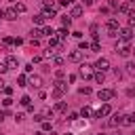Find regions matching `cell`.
Masks as SVG:
<instances>
[{
	"mask_svg": "<svg viewBox=\"0 0 135 135\" xmlns=\"http://www.w3.org/2000/svg\"><path fill=\"white\" fill-rule=\"evenodd\" d=\"M114 51H116L120 57H129V55H131V46H129V42H124V40H118L116 46H114Z\"/></svg>",
	"mask_w": 135,
	"mask_h": 135,
	"instance_id": "obj_1",
	"label": "cell"
},
{
	"mask_svg": "<svg viewBox=\"0 0 135 135\" xmlns=\"http://www.w3.org/2000/svg\"><path fill=\"white\" fill-rule=\"evenodd\" d=\"M105 30H108V36H112V38H116L118 36V19H108V23H105Z\"/></svg>",
	"mask_w": 135,
	"mask_h": 135,
	"instance_id": "obj_2",
	"label": "cell"
},
{
	"mask_svg": "<svg viewBox=\"0 0 135 135\" xmlns=\"http://www.w3.org/2000/svg\"><path fill=\"white\" fill-rule=\"evenodd\" d=\"M114 95H116V91H114V89H101V91L97 93L99 101H110V99H112Z\"/></svg>",
	"mask_w": 135,
	"mask_h": 135,
	"instance_id": "obj_3",
	"label": "cell"
},
{
	"mask_svg": "<svg viewBox=\"0 0 135 135\" xmlns=\"http://www.w3.org/2000/svg\"><path fill=\"white\" fill-rule=\"evenodd\" d=\"M78 74H80L82 78H93V65H89V63H80Z\"/></svg>",
	"mask_w": 135,
	"mask_h": 135,
	"instance_id": "obj_4",
	"label": "cell"
},
{
	"mask_svg": "<svg viewBox=\"0 0 135 135\" xmlns=\"http://www.w3.org/2000/svg\"><path fill=\"white\" fill-rule=\"evenodd\" d=\"M65 89H68V84H65V82H61V80H57V82H55V86H53V97H61V95L65 93Z\"/></svg>",
	"mask_w": 135,
	"mask_h": 135,
	"instance_id": "obj_5",
	"label": "cell"
},
{
	"mask_svg": "<svg viewBox=\"0 0 135 135\" xmlns=\"http://www.w3.org/2000/svg\"><path fill=\"white\" fill-rule=\"evenodd\" d=\"M110 114H112V108H110V103L105 101V103L95 112V118H103V116H110Z\"/></svg>",
	"mask_w": 135,
	"mask_h": 135,
	"instance_id": "obj_6",
	"label": "cell"
},
{
	"mask_svg": "<svg viewBox=\"0 0 135 135\" xmlns=\"http://www.w3.org/2000/svg\"><path fill=\"white\" fill-rule=\"evenodd\" d=\"M118 38L124 40V42H129V40L133 38V30H131V27H122V30H118Z\"/></svg>",
	"mask_w": 135,
	"mask_h": 135,
	"instance_id": "obj_7",
	"label": "cell"
},
{
	"mask_svg": "<svg viewBox=\"0 0 135 135\" xmlns=\"http://www.w3.org/2000/svg\"><path fill=\"white\" fill-rule=\"evenodd\" d=\"M95 70H99V72H105L108 68H110V61L105 59V57H99L97 61H95V65H93Z\"/></svg>",
	"mask_w": 135,
	"mask_h": 135,
	"instance_id": "obj_8",
	"label": "cell"
},
{
	"mask_svg": "<svg viewBox=\"0 0 135 135\" xmlns=\"http://www.w3.org/2000/svg\"><path fill=\"white\" fill-rule=\"evenodd\" d=\"M55 15H57V6H55V4H53V6H49V8H44V11H42V17H44V21H46V19H53V17H55Z\"/></svg>",
	"mask_w": 135,
	"mask_h": 135,
	"instance_id": "obj_9",
	"label": "cell"
},
{
	"mask_svg": "<svg viewBox=\"0 0 135 135\" xmlns=\"http://www.w3.org/2000/svg\"><path fill=\"white\" fill-rule=\"evenodd\" d=\"M68 59L74 61V63H80V61H82V51H80V49H78V51H70Z\"/></svg>",
	"mask_w": 135,
	"mask_h": 135,
	"instance_id": "obj_10",
	"label": "cell"
},
{
	"mask_svg": "<svg viewBox=\"0 0 135 135\" xmlns=\"http://www.w3.org/2000/svg\"><path fill=\"white\" fill-rule=\"evenodd\" d=\"M108 124H110V127H120V124H122V114H114V116L108 120Z\"/></svg>",
	"mask_w": 135,
	"mask_h": 135,
	"instance_id": "obj_11",
	"label": "cell"
},
{
	"mask_svg": "<svg viewBox=\"0 0 135 135\" xmlns=\"http://www.w3.org/2000/svg\"><path fill=\"white\" fill-rule=\"evenodd\" d=\"M6 68H8V70H17V68H19V59L11 55V57L6 59Z\"/></svg>",
	"mask_w": 135,
	"mask_h": 135,
	"instance_id": "obj_12",
	"label": "cell"
},
{
	"mask_svg": "<svg viewBox=\"0 0 135 135\" xmlns=\"http://www.w3.org/2000/svg\"><path fill=\"white\" fill-rule=\"evenodd\" d=\"M4 19L15 21V19H17V11H15V8H4Z\"/></svg>",
	"mask_w": 135,
	"mask_h": 135,
	"instance_id": "obj_13",
	"label": "cell"
},
{
	"mask_svg": "<svg viewBox=\"0 0 135 135\" xmlns=\"http://www.w3.org/2000/svg\"><path fill=\"white\" fill-rule=\"evenodd\" d=\"M80 15H82V6L80 4H74L72 11H70V17H80Z\"/></svg>",
	"mask_w": 135,
	"mask_h": 135,
	"instance_id": "obj_14",
	"label": "cell"
},
{
	"mask_svg": "<svg viewBox=\"0 0 135 135\" xmlns=\"http://www.w3.org/2000/svg\"><path fill=\"white\" fill-rule=\"evenodd\" d=\"M93 80H95V82H97V84H101V82H103V80H105V74H103V72H99V70H97V72H95V74H93Z\"/></svg>",
	"mask_w": 135,
	"mask_h": 135,
	"instance_id": "obj_15",
	"label": "cell"
},
{
	"mask_svg": "<svg viewBox=\"0 0 135 135\" xmlns=\"http://www.w3.org/2000/svg\"><path fill=\"white\" fill-rule=\"evenodd\" d=\"M80 116H82V118H89V116H95V112H93L89 105H84V108L80 110Z\"/></svg>",
	"mask_w": 135,
	"mask_h": 135,
	"instance_id": "obj_16",
	"label": "cell"
},
{
	"mask_svg": "<svg viewBox=\"0 0 135 135\" xmlns=\"http://www.w3.org/2000/svg\"><path fill=\"white\" fill-rule=\"evenodd\" d=\"M122 124H135V112L129 116H122Z\"/></svg>",
	"mask_w": 135,
	"mask_h": 135,
	"instance_id": "obj_17",
	"label": "cell"
},
{
	"mask_svg": "<svg viewBox=\"0 0 135 135\" xmlns=\"http://www.w3.org/2000/svg\"><path fill=\"white\" fill-rule=\"evenodd\" d=\"M30 82H32V84H34V86H42V78H40V76H38V74H34V76H32V78H30Z\"/></svg>",
	"mask_w": 135,
	"mask_h": 135,
	"instance_id": "obj_18",
	"label": "cell"
},
{
	"mask_svg": "<svg viewBox=\"0 0 135 135\" xmlns=\"http://www.w3.org/2000/svg\"><path fill=\"white\" fill-rule=\"evenodd\" d=\"M53 110H55V112H65V110H68V105H65V101H57Z\"/></svg>",
	"mask_w": 135,
	"mask_h": 135,
	"instance_id": "obj_19",
	"label": "cell"
},
{
	"mask_svg": "<svg viewBox=\"0 0 135 135\" xmlns=\"http://www.w3.org/2000/svg\"><path fill=\"white\" fill-rule=\"evenodd\" d=\"M55 34H57V38H59V40H65V38H68V27H61V30H59V32H55Z\"/></svg>",
	"mask_w": 135,
	"mask_h": 135,
	"instance_id": "obj_20",
	"label": "cell"
},
{
	"mask_svg": "<svg viewBox=\"0 0 135 135\" xmlns=\"http://www.w3.org/2000/svg\"><path fill=\"white\" fill-rule=\"evenodd\" d=\"M61 23H63V27H70V25H72V17H70V15H63V17H61Z\"/></svg>",
	"mask_w": 135,
	"mask_h": 135,
	"instance_id": "obj_21",
	"label": "cell"
},
{
	"mask_svg": "<svg viewBox=\"0 0 135 135\" xmlns=\"http://www.w3.org/2000/svg\"><path fill=\"white\" fill-rule=\"evenodd\" d=\"M30 34H32V40H34V38H36V40H38V38H40V36H42V30H38V27H34V30H32V32H30Z\"/></svg>",
	"mask_w": 135,
	"mask_h": 135,
	"instance_id": "obj_22",
	"label": "cell"
},
{
	"mask_svg": "<svg viewBox=\"0 0 135 135\" xmlns=\"http://www.w3.org/2000/svg\"><path fill=\"white\" fill-rule=\"evenodd\" d=\"M124 68H127V72H129V74H133V76H135V61H129Z\"/></svg>",
	"mask_w": 135,
	"mask_h": 135,
	"instance_id": "obj_23",
	"label": "cell"
},
{
	"mask_svg": "<svg viewBox=\"0 0 135 135\" xmlns=\"http://www.w3.org/2000/svg\"><path fill=\"white\" fill-rule=\"evenodd\" d=\"M13 8H15L17 13H25V4H23V2H17V4L13 6Z\"/></svg>",
	"mask_w": 135,
	"mask_h": 135,
	"instance_id": "obj_24",
	"label": "cell"
},
{
	"mask_svg": "<svg viewBox=\"0 0 135 135\" xmlns=\"http://www.w3.org/2000/svg\"><path fill=\"white\" fill-rule=\"evenodd\" d=\"M25 82H27V78H25V74H21V76H17V84H19V86H25Z\"/></svg>",
	"mask_w": 135,
	"mask_h": 135,
	"instance_id": "obj_25",
	"label": "cell"
},
{
	"mask_svg": "<svg viewBox=\"0 0 135 135\" xmlns=\"http://www.w3.org/2000/svg\"><path fill=\"white\" fill-rule=\"evenodd\" d=\"M34 23H36V25H42V23H44V17H42V13L34 17Z\"/></svg>",
	"mask_w": 135,
	"mask_h": 135,
	"instance_id": "obj_26",
	"label": "cell"
},
{
	"mask_svg": "<svg viewBox=\"0 0 135 135\" xmlns=\"http://www.w3.org/2000/svg\"><path fill=\"white\" fill-rule=\"evenodd\" d=\"M42 36H49V38H51V36H55L53 27H44V30H42Z\"/></svg>",
	"mask_w": 135,
	"mask_h": 135,
	"instance_id": "obj_27",
	"label": "cell"
},
{
	"mask_svg": "<svg viewBox=\"0 0 135 135\" xmlns=\"http://www.w3.org/2000/svg\"><path fill=\"white\" fill-rule=\"evenodd\" d=\"M42 57H55V49H53V46H49V49L44 51V55H42Z\"/></svg>",
	"mask_w": 135,
	"mask_h": 135,
	"instance_id": "obj_28",
	"label": "cell"
},
{
	"mask_svg": "<svg viewBox=\"0 0 135 135\" xmlns=\"http://www.w3.org/2000/svg\"><path fill=\"white\" fill-rule=\"evenodd\" d=\"M40 114H42V116L46 118V116H53V114H55V110H51V108H44V110H42Z\"/></svg>",
	"mask_w": 135,
	"mask_h": 135,
	"instance_id": "obj_29",
	"label": "cell"
},
{
	"mask_svg": "<svg viewBox=\"0 0 135 135\" xmlns=\"http://www.w3.org/2000/svg\"><path fill=\"white\" fill-rule=\"evenodd\" d=\"M129 8H131V2H124V4L120 6V13H129Z\"/></svg>",
	"mask_w": 135,
	"mask_h": 135,
	"instance_id": "obj_30",
	"label": "cell"
},
{
	"mask_svg": "<svg viewBox=\"0 0 135 135\" xmlns=\"http://www.w3.org/2000/svg\"><path fill=\"white\" fill-rule=\"evenodd\" d=\"M89 46H91V44H89V42H84V40L78 44V49H80V51H89Z\"/></svg>",
	"mask_w": 135,
	"mask_h": 135,
	"instance_id": "obj_31",
	"label": "cell"
},
{
	"mask_svg": "<svg viewBox=\"0 0 135 135\" xmlns=\"http://www.w3.org/2000/svg\"><path fill=\"white\" fill-rule=\"evenodd\" d=\"M21 103H23V105H25V108H27V105H30V103H32V99H30V97H27V95H23V97H21Z\"/></svg>",
	"mask_w": 135,
	"mask_h": 135,
	"instance_id": "obj_32",
	"label": "cell"
},
{
	"mask_svg": "<svg viewBox=\"0 0 135 135\" xmlns=\"http://www.w3.org/2000/svg\"><path fill=\"white\" fill-rule=\"evenodd\" d=\"M89 49H91V51H93V53H95V51H99V49H101V46H99V42H97V40H95V42H93V44H91V46H89Z\"/></svg>",
	"mask_w": 135,
	"mask_h": 135,
	"instance_id": "obj_33",
	"label": "cell"
},
{
	"mask_svg": "<svg viewBox=\"0 0 135 135\" xmlns=\"http://www.w3.org/2000/svg\"><path fill=\"white\" fill-rule=\"evenodd\" d=\"M53 63L55 65H63V57H53Z\"/></svg>",
	"mask_w": 135,
	"mask_h": 135,
	"instance_id": "obj_34",
	"label": "cell"
},
{
	"mask_svg": "<svg viewBox=\"0 0 135 135\" xmlns=\"http://www.w3.org/2000/svg\"><path fill=\"white\" fill-rule=\"evenodd\" d=\"M80 93L82 95H91V86H80Z\"/></svg>",
	"mask_w": 135,
	"mask_h": 135,
	"instance_id": "obj_35",
	"label": "cell"
},
{
	"mask_svg": "<svg viewBox=\"0 0 135 135\" xmlns=\"http://www.w3.org/2000/svg\"><path fill=\"white\" fill-rule=\"evenodd\" d=\"M42 131H51V122H46V120H42Z\"/></svg>",
	"mask_w": 135,
	"mask_h": 135,
	"instance_id": "obj_36",
	"label": "cell"
},
{
	"mask_svg": "<svg viewBox=\"0 0 135 135\" xmlns=\"http://www.w3.org/2000/svg\"><path fill=\"white\" fill-rule=\"evenodd\" d=\"M42 59H44V57H42V55H36V57H34V59H32V63H40V61H42Z\"/></svg>",
	"mask_w": 135,
	"mask_h": 135,
	"instance_id": "obj_37",
	"label": "cell"
},
{
	"mask_svg": "<svg viewBox=\"0 0 135 135\" xmlns=\"http://www.w3.org/2000/svg\"><path fill=\"white\" fill-rule=\"evenodd\" d=\"M11 103H13V99H11V97H6V99H4V101H2V105H4V108H8V105H11Z\"/></svg>",
	"mask_w": 135,
	"mask_h": 135,
	"instance_id": "obj_38",
	"label": "cell"
},
{
	"mask_svg": "<svg viewBox=\"0 0 135 135\" xmlns=\"http://www.w3.org/2000/svg\"><path fill=\"white\" fill-rule=\"evenodd\" d=\"M23 118H25V116H23V114H21V112H17V114H15V120H17V122H21V120H23Z\"/></svg>",
	"mask_w": 135,
	"mask_h": 135,
	"instance_id": "obj_39",
	"label": "cell"
},
{
	"mask_svg": "<svg viewBox=\"0 0 135 135\" xmlns=\"http://www.w3.org/2000/svg\"><path fill=\"white\" fill-rule=\"evenodd\" d=\"M34 120H36V122H42V120H44V116H42V114H36V116H34Z\"/></svg>",
	"mask_w": 135,
	"mask_h": 135,
	"instance_id": "obj_40",
	"label": "cell"
},
{
	"mask_svg": "<svg viewBox=\"0 0 135 135\" xmlns=\"http://www.w3.org/2000/svg\"><path fill=\"white\" fill-rule=\"evenodd\" d=\"M6 70H8V68H6V63H0V74H4Z\"/></svg>",
	"mask_w": 135,
	"mask_h": 135,
	"instance_id": "obj_41",
	"label": "cell"
},
{
	"mask_svg": "<svg viewBox=\"0 0 135 135\" xmlns=\"http://www.w3.org/2000/svg\"><path fill=\"white\" fill-rule=\"evenodd\" d=\"M6 114H8V112H6V110H0V122H2V120H4V116H6Z\"/></svg>",
	"mask_w": 135,
	"mask_h": 135,
	"instance_id": "obj_42",
	"label": "cell"
},
{
	"mask_svg": "<svg viewBox=\"0 0 135 135\" xmlns=\"http://www.w3.org/2000/svg\"><path fill=\"white\" fill-rule=\"evenodd\" d=\"M82 4H84V6H91V4H93V0H82Z\"/></svg>",
	"mask_w": 135,
	"mask_h": 135,
	"instance_id": "obj_43",
	"label": "cell"
},
{
	"mask_svg": "<svg viewBox=\"0 0 135 135\" xmlns=\"http://www.w3.org/2000/svg\"><path fill=\"white\" fill-rule=\"evenodd\" d=\"M0 91H4V80L0 78Z\"/></svg>",
	"mask_w": 135,
	"mask_h": 135,
	"instance_id": "obj_44",
	"label": "cell"
},
{
	"mask_svg": "<svg viewBox=\"0 0 135 135\" xmlns=\"http://www.w3.org/2000/svg\"><path fill=\"white\" fill-rule=\"evenodd\" d=\"M0 19H4V8H0Z\"/></svg>",
	"mask_w": 135,
	"mask_h": 135,
	"instance_id": "obj_45",
	"label": "cell"
},
{
	"mask_svg": "<svg viewBox=\"0 0 135 135\" xmlns=\"http://www.w3.org/2000/svg\"><path fill=\"white\" fill-rule=\"evenodd\" d=\"M34 135H44V131H36V133H34Z\"/></svg>",
	"mask_w": 135,
	"mask_h": 135,
	"instance_id": "obj_46",
	"label": "cell"
},
{
	"mask_svg": "<svg viewBox=\"0 0 135 135\" xmlns=\"http://www.w3.org/2000/svg\"><path fill=\"white\" fill-rule=\"evenodd\" d=\"M131 53H133V55H135V46H131Z\"/></svg>",
	"mask_w": 135,
	"mask_h": 135,
	"instance_id": "obj_47",
	"label": "cell"
},
{
	"mask_svg": "<svg viewBox=\"0 0 135 135\" xmlns=\"http://www.w3.org/2000/svg\"><path fill=\"white\" fill-rule=\"evenodd\" d=\"M131 30H133V34H135V23H133V25H131Z\"/></svg>",
	"mask_w": 135,
	"mask_h": 135,
	"instance_id": "obj_48",
	"label": "cell"
},
{
	"mask_svg": "<svg viewBox=\"0 0 135 135\" xmlns=\"http://www.w3.org/2000/svg\"><path fill=\"white\" fill-rule=\"evenodd\" d=\"M6 2H17V0H6Z\"/></svg>",
	"mask_w": 135,
	"mask_h": 135,
	"instance_id": "obj_49",
	"label": "cell"
},
{
	"mask_svg": "<svg viewBox=\"0 0 135 135\" xmlns=\"http://www.w3.org/2000/svg\"><path fill=\"white\" fill-rule=\"evenodd\" d=\"M65 135H72V133H65Z\"/></svg>",
	"mask_w": 135,
	"mask_h": 135,
	"instance_id": "obj_50",
	"label": "cell"
},
{
	"mask_svg": "<svg viewBox=\"0 0 135 135\" xmlns=\"http://www.w3.org/2000/svg\"><path fill=\"white\" fill-rule=\"evenodd\" d=\"M97 135H103V133H97Z\"/></svg>",
	"mask_w": 135,
	"mask_h": 135,
	"instance_id": "obj_51",
	"label": "cell"
},
{
	"mask_svg": "<svg viewBox=\"0 0 135 135\" xmlns=\"http://www.w3.org/2000/svg\"><path fill=\"white\" fill-rule=\"evenodd\" d=\"M0 135H2V133H0Z\"/></svg>",
	"mask_w": 135,
	"mask_h": 135,
	"instance_id": "obj_52",
	"label": "cell"
}]
</instances>
